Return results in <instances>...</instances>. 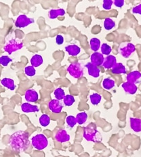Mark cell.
Here are the masks:
<instances>
[{"instance_id":"6da1fadb","label":"cell","mask_w":141,"mask_h":157,"mask_svg":"<svg viewBox=\"0 0 141 157\" xmlns=\"http://www.w3.org/2000/svg\"><path fill=\"white\" fill-rule=\"evenodd\" d=\"M29 138V133L24 131H18L11 136L10 145L13 150L22 152L29 148L30 144Z\"/></svg>"},{"instance_id":"7a4b0ae2","label":"cell","mask_w":141,"mask_h":157,"mask_svg":"<svg viewBox=\"0 0 141 157\" xmlns=\"http://www.w3.org/2000/svg\"><path fill=\"white\" fill-rule=\"evenodd\" d=\"M83 136L88 142H101L103 137L101 133L96 129V125L92 123L84 128Z\"/></svg>"},{"instance_id":"3957f363","label":"cell","mask_w":141,"mask_h":157,"mask_svg":"<svg viewBox=\"0 0 141 157\" xmlns=\"http://www.w3.org/2000/svg\"><path fill=\"white\" fill-rule=\"evenodd\" d=\"M31 144L35 149L42 150L47 148L48 145V140L44 134L39 133L32 137Z\"/></svg>"},{"instance_id":"277c9868","label":"cell","mask_w":141,"mask_h":157,"mask_svg":"<svg viewBox=\"0 0 141 157\" xmlns=\"http://www.w3.org/2000/svg\"><path fill=\"white\" fill-rule=\"evenodd\" d=\"M67 71L71 76L75 78H80L84 75V68L79 63H73L70 64L67 68Z\"/></svg>"},{"instance_id":"5b68a950","label":"cell","mask_w":141,"mask_h":157,"mask_svg":"<svg viewBox=\"0 0 141 157\" xmlns=\"http://www.w3.org/2000/svg\"><path fill=\"white\" fill-rule=\"evenodd\" d=\"M22 47H23V44L22 42L12 39L6 43L4 49V51L8 53L9 55H11L13 52L21 50Z\"/></svg>"},{"instance_id":"8992f818","label":"cell","mask_w":141,"mask_h":157,"mask_svg":"<svg viewBox=\"0 0 141 157\" xmlns=\"http://www.w3.org/2000/svg\"><path fill=\"white\" fill-rule=\"evenodd\" d=\"M136 51V47L132 43H123L120 45L119 52L123 58H128L134 52Z\"/></svg>"},{"instance_id":"52a82bcc","label":"cell","mask_w":141,"mask_h":157,"mask_svg":"<svg viewBox=\"0 0 141 157\" xmlns=\"http://www.w3.org/2000/svg\"><path fill=\"white\" fill-rule=\"evenodd\" d=\"M35 22L33 18H29L25 14L19 15L16 20L15 26L16 27L22 29L27 27L29 25L33 24Z\"/></svg>"},{"instance_id":"ba28073f","label":"cell","mask_w":141,"mask_h":157,"mask_svg":"<svg viewBox=\"0 0 141 157\" xmlns=\"http://www.w3.org/2000/svg\"><path fill=\"white\" fill-rule=\"evenodd\" d=\"M48 107L51 112L56 114H59L61 113L62 110L63 109V104L60 102V100H58L57 99L52 100L48 104Z\"/></svg>"},{"instance_id":"9c48e42d","label":"cell","mask_w":141,"mask_h":157,"mask_svg":"<svg viewBox=\"0 0 141 157\" xmlns=\"http://www.w3.org/2000/svg\"><path fill=\"white\" fill-rule=\"evenodd\" d=\"M127 82L132 83L134 84H138L141 82V73L139 71H134L130 72L127 74L126 77Z\"/></svg>"},{"instance_id":"30bf717a","label":"cell","mask_w":141,"mask_h":157,"mask_svg":"<svg viewBox=\"0 0 141 157\" xmlns=\"http://www.w3.org/2000/svg\"><path fill=\"white\" fill-rule=\"evenodd\" d=\"M70 136L66 130L60 129L58 130L55 135V139L58 142L65 143L69 142L70 140Z\"/></svg>"},{"instance_id":"8fae6325","label":"cell","mask_w":141,"mask_h":157,"mask_svg":"<svg viewBox=\"0 0 141 157\" xmlns=\"http://www.w3.org/2000/svg\"><path fill=\"white\" fill-rule=\"evenodd\" d=\"M25 98L28 102H36L39 99V95L36 90L29 89L25 91Z\"/></svg>"},{"instance_id":"7c38bea8","label":"cell","mask_w":141,"mask_h":157,"mask_svg":"<svg viewBox=\"0 0 141 157\" xmlns=\"http://www.w3.org/2000/svg\"><path fill=\"white\" fill-rule=\"evenodd\" d=\"M85 67L87 68L88 74H89L90 76L94 78H98L100 76V70L98 67L96 66V65H94L91 63H88L85 65Z\"/></svg>"},{"instance_id":"4fadbf2b","label":"cell","mask_w":141,"mask_h":157,"mask_svg":"<svg viewBox=\"0 0 141 157\" xmlns=\"http://www.w3.org/2000/svg\"><path fill=\"white\" fill-rule=\"evenodd\" d=\"M117 63V58L113 55H109L106 58H104V62L102 66L105 69H110L112 68Z\"/></svg>"},{"instance_id":"5bb4252c","label":"cell","mask_w":141,"mask_h":157,"mask_svg":"<svg viewBox=\"0 0 141 157\" xmlns=\"http://www.w3.org/2000/svg\"><path fill=\"white\" fill-rule=\"evenodd\" d=\"M104 56L99 53V52H94V53L91 55L90 56V60L91 63L93 64L94 65H96L97 67L101 66L103 65V63L104 62Z\"/></svg>"},{"instance_id":"9a60e30c","label":"cell","mask_w":141,"mask_h":157,"mask_svg":"<svg viewBox=\"0 0 141 157\" xmlns=\"http://www.w3.org/2000/svg\"><path fill=\"white\" fill-rule=\"evenodd\" d=\"M122 87L126 94H130V95L135 94L138 90V87L136 86V85L127 82V81L123 83L122 85Z\"/></svg>"},{"instance_id":"2e32d148","label":"cell","mask_w":141,"mask_h":157,"mask_svg":"<svg viewBox=\"0 0 141 157\" xmlns=\"http://www.w3.org/2000/svg\"><path fill=\"white\" fill-rule=\"evenodd\" d=\"M130 127L134 132H141V119L139 118H132L130 119Z\"/></svg>"},{"instance_id":"e0dca14e","label":"cell","mask_w":141,"mask_h":157,"mask_svg":"<svg viewBox=\"0 0 141 157\" xmlns=\"http://www.w3.org/2000/svg\"><path fill=\"white\" fill-rule=\"evenodd\" d=\"M65 51L72 56H77L80 53L81 48L78 45L75 44L69 45L65 47Z\"/></svg>"},{"instance_id":"ac0fdd59","label":"cell","mask_w":141,"mask_h":157,"mask_svg":"<svg viewBox=\"0 0 141 157\" xmlns=\"http://www.w3.org/2000/svg\"><path fill=\"white\" fill-rule=\"evenodd\" d=\"M21 110L23 113H35L39 112L38 106L35 105H32L29 103H23L21 105Z\"/></svg>"},{"instance_id":"d6986e66","label":"cell","mask_w":141,"mask_h":157,"mask_svg":"<svg viewBox=\"0 0 141 157\" xmlns=\"http://www.w3.org/2000/svg\"><path fill=\"white\" fill-rule=\"evenodd\" d=\"M65 14V10L64 9H52L48 12V17L50 19H55L58 16H63Z\"/></svg>"},{"instance_id":"ffe728a7","label":"cell","mask_w":141,"mask_h":157,"mask_svg":"<svg viewBox=\"0 0 141 157\" xmlns=\"http://www.w3.org/2000/svg\"><path fill=\"white\" fill-rule=\"evenodd\" d=\"M43 63H44L43 57H42L41 55L35 54L34 56H33L32 58H31V66L35 68L41 66V65L43 64Z\"/></svg>"},{"instance_id":"44dd1931","label":"cell","mask_w":141,"mask_h":157,"mask_svg":"<svg viewBox=\"0 0 141 157\" xmlns=\"http://www.w3.org/2000/svg\"><path fill=\"white\" fill-rule=\"evenodd\" d=\"M112 73L116 75L120 74H126V68L125 66L121 63H116V64L112 68Z\"/></svg>"},{"instance_id":"7402d4cb","label":"cell","mask_w":141,"mask_h":157,"mask_svg":"<svg viewBox=\"0 0 141 157\" xmlns=\"http://www.w3.org/2000/svg\"><path fill=\"white\" fill-rule=\"evenodd\" d=\"M1 83L3 86L6 87V88H8V89H9L11 91L14 90L16 88L14 81V80L12 79V78H4L1 81Z\"/></svg>"},{"instance_id":"603a6c76","label":"cell","mask_w":141,"mask_h":157,"mask_svg":"<svg viewBox=\"0 0 141 157\" xmlns=\"http://www.w3.org/2000/svg\"><path fill=\"white\" fill-rule=\"evenodd\" d=\"M90 45L92 50H93L94 52H97L101 45L100 40L98 38H92L90 41Z\"/></svg>"},{"instance_id":"cb8c5ba5","label":"cell","mask_w":141,"mask_h":157,"mask_svg":"<svg viewBox=\"0 0 141 157\" xmlns=\"http://www.w3.org/2000/svg\"><path fill=\"white\" fill-rule=\"evenodd\" d=\"M115 86V81L112 78H105L103 81V87L104 89L110 90L113 89Z\"/></svg>"},{"instance_id":"d4e9b609","label":"cell","mask_w":141,"mask_h":157,"mask_svg":"<svg viewBox=\"0 0 141 157\" xmlns=\"http://www.w3.org/2000/svg\"><path fill=\"white\" fill-rule=\"evenodd\" d=\"M39 124H40L42 127H47L50 125V118L48 114H43L40 117H39Z\"/></svg>"},{"instance_id":"484cf974","label":"cell","mask_w":141,"mask_h":157,"mask_svg":"<svg viewBox=\"0 0 141 157\" xmlns=\"http://www.w3.org/2000/svg\"><path fill=\"white\" fill-rule=\"evenodd\" d=\"M77 123L79 125H83L87 121L88 119V114L85 112H81L78 113L76 116Z\"/></svg>"},{"instance_id":"4316f807","label":"cell","mask_w":141,"mask_h":157,"mask_svg":"<svg viewBox=\"0 0 141 157\" xmlns=\"http://www.w3.org/2000/svg\"><path fill=\"white\" fill-rule=\"evenodd\" d=\"M90 99L91 103L93 105L96 106L100 102L101 100H102V96H101V95H100L99 94L94 93L90 96Z\"/></svg>"},{"instance_id":"83f0119b","label":"cell","mask_w":141,"mask_h":157,"mask_svg":"<svg viewBox=\"0 0 141 157\" xmlns=\"http://www.w3.org/2000/svg\"><path fill=\"white\" fill-rule=\"evenodd\" d=\"M115 26H116V22H115L112 19L110 18H107L104 21V27L107 31H110L113 29Z\"/></svg>"},{"instance_id":"f1b7e54d","label":"cell","mask_w":141,"mask_h":157,"mask_svg":"<svg viewBox=\"0 0 141 157\" xmlns=\"http://www.w3.org/2000/svg\"><path fill=\"white\" fill-rule=\"evenodd\" d=\"M54 94L56 99L58 100H63L65 96H66V95H65L64 90L61 87H58V88H57V89H56L54 91Z\"/></svg>"},{"instance_id":"f546056e","label":"cell","mask_w":141,"mask_h":157,"mask_svg":"<svg viewBox=\"0 0 141 157\" xmlns=\"http://www.w3.org/2000/svg\"><path fill=\"white\" fill-rule=\"evenodd\" d=\"M63 102H64V104L65 106H71L75 103V100L74 96H72V95L68 94V95H66L65 97L64 98Z\"/></svg>"},{"instance_id":"4dcf8cb0","label":"cell","mask_w":141,"mask_h":157,"mask_svg":"<svg viewBox=\"0 0 141 157\" xmlns=\"http://www.w3.org/2000/svg\"><path fill=\"white\" fill-rule=\"evenodd\" d=\"M100 50H101V54H102L103 56L104 55L109 56L111 53V52H112L111 47L107 44H103L101 45Z\"/></svg>"},{"instance_id":"1f68e13d","label":"cell","mask_w":141,"mask_h":157,"mask_svg":"<svg viewBox=\"0 0 141 157\" xmlns=\"http://www.w3.org/2000/svg\"><path fill=\"white\" fill-rule=\"evenodd\" d=\"M66 123L69 127H70L71 128H73V127H74L75 125L77 123L76 117L72 115L68 116L66 118Z\"/></svg>"},{"instance_id":"d6a6232c","label":"cell","mask_w":141,"mask_h":157,"mask_svg":"<svg viewBox=\"0 0 141 157\" xmlns=\"http://www.w3.org/2000/svg\"><path fill=\"white\" fill-rule=\"evenodd\" d=\"M25 73L29 77H33L36 74V71L35 67L32 66H28L24 68Z\"/></svg>"},{"instance_id":"836d02e7","label":"cell","mask_w":141,"mask_h":157,"mask_svg":"<svg viewBox=\"0 0 141 157\" xmlns=\"http://www.w3.org/2000/svg\"><path fill=\"white\" fill-rule=\"evenodd\" d=\"M12 61V59L10 58L8 56H2L0 57V64H2L3 67H7L8 64Z\"/></svg>"},{"instance_id":"e575fe53","label":"cell","mask_w":141,"mask_h":157,"mask_svg":"<svg viewBox=\"0 0 141 157\" xmlns=\"http://www.w3.org/2000/svg\"><path fill=\"white\" fill-rule=\"evenodd\" d=\"M113 2L112 0H104L103 4V8L106 10H110L112 8Z\"/></svg>"},{"instance_id":"d590c367","label":"cell","mask_w":141,"mask_h":157,"mask_svg":"<svg viewBox=\"0 0 141 157\" xmlns=\"http://www.w3.org/2000/svg\"><path fill=\"white\" fill-rule=\"evenodd\" d=\"M56 43L57 44V45H61L64 43V37L63 35H58L56 37Z\"/></svg>"},{"instance_id":"8d00e7d4","label":"cell","mask_w":141,"mask_h":157,"mask_svg":"<svg viewBox=\"0 0 141 157\" xmlns=\"http://www.w3.org/2000/svg\"><path fill=\"white\" fill-rule=\"evenodd\" d=\"M132 13L133 14H139L141 15V4L132 8Z\"/></svg>"},{"instance_id":"74e56055","label":"cell","mask_w":141,"mask_h":157,"mask_svg":"<svg viewBox=\"0 0 141 157\" xmlns=\"http://www.w3.org/2000/svg\"><path fill=\"white\" fill-rule=\"evenodd\" d=\"M113 4L117 8H122L123 6L124 5V1L123 0H115L113 2Z\"/></svg>"}]
</instances>
